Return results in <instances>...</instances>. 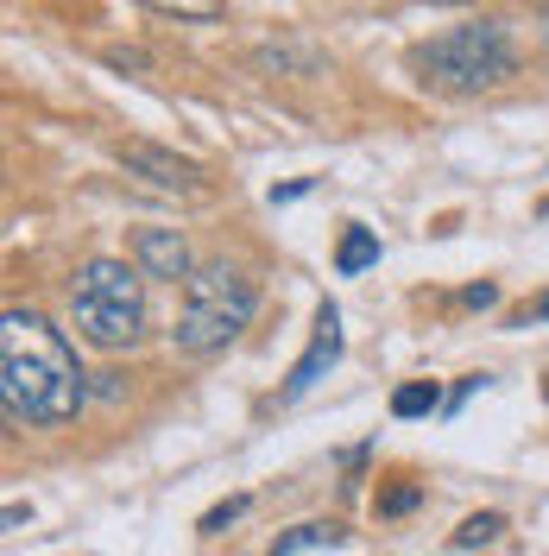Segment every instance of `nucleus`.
<instances>
[{"label": "nucleus", "mask_w": 549, "mask_h": 556, "mask_svg": "<svg viewBox=\"0 0 549 556\" xmlns=\"http://www.w3.org/2000/svg\"><path fill=\"white\" fill-rule=\"evenodd\" d=\"M89 374L76 367L64 329H51L38 311L0 316V405L13 424H64L76 417Z\"/></svg>", "instance_id": "1"}, {"label": "nucleus", "mask_w": 549, "mask_h": 556, "mask_svg": "<svg viewBox=\"0 0 549 556\" xmlns=\"http://www.w3.org/2000/svg\"><path fill=\"white\" fill-rule=\"evenodd\" d=\"M411 64L443 96H481V89H499L518 70V51L499 20H468V26H448L430 45H417Z\"/></svg>", "instance_id": "2"}, {"label": "nucleus", "mask_w": 549, "mask_h": 556, "mask_svg": "<svg viewBox=\"0 0 549 556\" xmlns=\"http://www.w3.org/2000/svg\"><path fill=\"white\" fill-rule=\"evenodd\" d=\"M253 311H259V285L241 266H228V260H208V266H196L183 278L171 342L183 354H215V348H228L253 323Z\"/></svg>", "instance_id": "3"}, {"label": "nucleus", "mask_w": 549, "mask_h": 556, "mask_svg": "<svg viewBox=\"0 0 549 556\" xmlns=\"http://www.w3.org/2000/svg\"><path fill=\"white\" fill-rule=\"evenodd\" d=\"M69 323L95 348H133L145 336V273L120 260H89L69 285Z\"/></svg>", "instance_id": "4"}, {"label": "nucleus", "mask_w": 549, "mask_h": 556, "mask_svg": "<svg viewBox=\"0 0 549 556\" xmlns=\"http://www.w3.org/2000/svg\"><path fill=\"white\" fill-rule=\"evenodd\" d=\"M120 165L158 190H177V197H203V165L196 159H177L171 146H152V139H120Z\"/></svg>", "instance_id": "5"}, {"label": "nucleus", "mask_w": 549, "mask_h": 556, "mask_svg": "<svg viewBox=\"0 0 549 556\" xmlns=\"http://www.w3.org/2000/svg\"><path fill=\"white\" fill-rule=\"evenodd\" d=\"M335 361H342V311L322 298L316 329H309V348L297 354V367H291V380H284V399H304V392H316V380H322Z\"/></svg>", "instance_id": "6"}, {"label": "nucleus", "mask_w": 549, "mask_h": 556, "mask_svg": "<svg viewBox=\"0 0 549 556\" xmlns=\"http://www.w3.org/2000/svg\"><path fill=\"white\" fill-rule=\"evenodd\" d=\"M133 260L145 278H190V247H183V235L177 228H139L133 235Z\"/></svg>", "instance_id": "7"}, {"label": "nucleus", "mask_w": 549, "mask_h": 556, "mask_svg": "<svg viewBox=\"0 0 549 556\" xmlns=\"http://www.w3.org/2000/svg\"><path fill=\"white\" fill-rule=\"evenodd\" d=\"M347 531L342 525H297V531H284L266 544V556H309V551H342Z\"/></svg>", "instance_id": "8"}, {"label": "nucleus", "mask_w": 549, "mask_h": 556, "mask_svg": "<svg viewBox=\"0 0 549 556\" xmlns=\"http://www.w3.org/2000/svg\"><path fill=\"white\" fill-rule=\"evenodd\" d=\"M373 260H379V235H373V228H360V222H347L342 247H335V273L354 278V273H367Z\"/></svg>", "instance_id": "9"}, {"label": "nucleus", "mask_w": 549, "mask_h": 556, "mask_svg": "<svg viewBox=\"0 0 549 556\" xmlns=\"http://www.w3.org/2000/svg\"><path fill=\"white\" fill-rule=\"evenodd\" d=\"M443 405V392H436V380H411L392 392V417H430Z\"/></svg>", "instance_id": "10"}, {"label": "nucleus", "mask_w": 549, "mask_h": 556, "mask_svg": "<svg viewBox=\"0 0 549 556\" xmlns=\"http://www.w3.org/2000/svg\"><path fill=\"white\" fill-rule=\"evenodd\" d=\"M499 531H506V519H499V513H474V519H468L461 531H455V551H474V544H493Z\"/></svg>", "instance_id": "11"}, {"label": "nucleus", "mask_w": 549, "mask_h": 556, "mask_svg": "<svg viewBox=\"0 0 549 556\" xmlns=\"http://www.w3.org/2000/svg\"><path fill=\"white\" fill-rule=\"evenodd\" d=\"M139 7H158L177 20H221V0H139Z\"/></svg>", "instance_id": "12"}, {"label": "nucleus", "mask_w": 549, "mask_h": 556, "mask_svg": "<svg viewBox=\"0 0 549 556\" xmlns=\"http://www.w3.org/2000/svg\"><path fill=\"white\" fill-rule=\"evenodd\" d=\"M246 506H253V500H246V493H234V500H221V506H208V513H203V525H196V531H203V538H215V531H228V525L241 519Z\"/></svg>", "instance_id": "13"}, {"label": "nucleus", "mask_w": 549, "mask_h": 556, "mask_svg": "<svg viewBox=\"0 0 549 556\" xmlns=\"http://www.w3.org/2000/svg\"><path fill=\"white\" fill-rule=\"evenodd\" d=\"M411 506H417V486H392V493L379 500V513H385V519H398V513H411Z\"/></svg>", "instance_id": "14"}, {"label": "nucleus", "mask_w": 549, "mask_h": 556, "mask_svg": "<svg viewBox=\"0 0 549 556\" xmlns=\"http://www.w3.org/2000/svg\"><path fill=\"white\" fill-rule=\"evenodd\" d=\"M461 304H474V311H486V304H499V291H493V285H468V291H461Z\"/></svg>", "instance_id": "15"}, {"label": "nucleus", "mask_w": 549, "mask_h": 556, "mask_svg": "<svg viewBox=\"0 0 549 556\" xmlns=\"http://www.w3.org/2000/svg\"><path fill=\"white\" fill-rule=\"evenodd\" d=\"M309 190H316V184H309V177H297V184H284V190H272V203H297V197H309Z\"/></svg>", "instance_id": "16"}, {"label": "nucleus", "mask_w": 549, "mask_h": 556, "mask_svg": "<svg viewBox=\"0 0 549 556\" xmlns=\"http://www.w3.org/2000/svg\"><path fill=\"white\" fill-rule=\"evenodd\" d=\"M481 386H486V380H461V386H455V399H448V412H461V405H468V399H474Z\"/></svg>", "instance_id": "17"}, {"label": "nucleus", "mask_w": 549, "mask_h": 556, "mask_svg": "<svg viewBox=\"0 0 549 556\" xmlns=\"http://www.w3.org/2000/svg\"><path fill=\"white\" fill-rule=\"evenodd\" d=\"M531 316H537V323H549V291L537 298V311H531Z\"/></svg>", "instance_id": "18"}]
</instances>
